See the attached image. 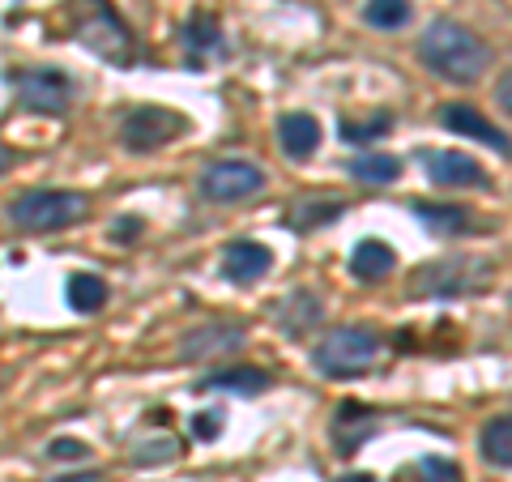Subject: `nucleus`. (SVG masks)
Returning a JSON list of instances; mask_svg holds the SVG:
<instances>
[{"label":"nucleus","instance_id":"a878e982","mask_svg":"<svg viewBox=\"0 0 512 482\" xmlns=\"http://www.w3.org/2000/svg\"><path fill=\"white\" fill-rule=\"evenodd\" d=\"M180 457V440L175 436H158V440H137L133 444V461L137 465H167Z\"/></svg>","mask_w":512,"mask_h":482},{"label":"nucleus","instance_id":"39448f33","mask_svg":"<svg viewBox=\"0 0 512 482\" xmlns=\"http://www.w3.org/2000/svg\"><path fill=\"white\" fill-rule=\"evenodd\" d=\"M77 43L107 64H133V56H137L128 26L111 13V5H103V0H90V18L77 26Z\"/></svg>","mask_w":512,"mask_h":482},{"label":"nucleus","instance_id":"9d476101","mask_svg":"<svg viewBox=\"0 0 512 482\" xmlns=\"http://www.w3.org/2000/svg\"><path fill=\"white\" fill-rule=\"evenodd\" d=\"M440 124L448 128V133H461L466 141H483V146H491L495 154H512V137L504 133V128H495L483 111L470 107V103H448L440 111Z\"/></svg>","mask_w":512,"mask_h":482},{"label":"nucleus","instance_id":"2f4dec72","mask_svg":"<svg viewBox=\"0 0 512 482\" xmlns=\"http://www.w3.org/2000/svg\"><path fill=\"white\" fill-rule=\"evenodd\" d=\"M111 235H116V239H124V235H137V222H116V227H111Z\"/></svg>","mask_w":512,"mask_h":482},{"label":"nucleus","instance_id":"1a4fd4ad","mask_svg":"<svg viewBox=\"0 0 512 482\" xmlns=\"http://www.w3.org/2000/svg\"><path fill=\"white\" fill-rule=\"evenodd\" d=\"M423 171L431 184L440 188H491L483 163H474L470 154H457V150H423Z\"/></svg>","mask_w":512,"mask_h":482},{"label":"nucleus","instance_id":"7c9ffc66","mask_svg":"<svg viewBox=\"0 0 512 482\" xmlns=\"http://www.w3.org/2000/svg\"><path fill=\"white\" fill-rule=\"evenodd\" d=\"M52 482H103L99 470H82V474H64V478H52Z\"/></svg>","mask_w":512,"mask_h":482},{"label":"nucleus","instance_id":"6e6552de","mask_svg":"<svg viewBox=\"0 0 512 482\" xmlns=\"http://www.w3.org/2000/svg\"><path fill=\"white\" fill-rule=\"evenodd\" d=\"M13 90H18L26 111H43V116H60L73 99V86L60 69H26L13 77Z\"/></svg>","mask_w":512,"mask_h":482},{"label":"nucleus","instance_id":"f257e3e1","mask_svg":"<svg viewBox=\"0 0 512 482\" xmlns=\"http://www.w3.org/2000/svg\"><path fill=\"white\" fill-rule=\"evenodd\" d=\"M419 60L436 77H444V82H457V86H474L478 77L491 69L487 43L478 39L474 30H466L461 22H448V18L427 26V35L419 39Z\"/></svg>","mask_w":512,"mask_h":482},{"label":"nucleus","instance_id":"0eeeda50","mask_svg":"<svg viewBox=\"0 0 512 482\" xmlns=\"http://www.w3.org/2000/svg\"><path fill=\"white\" fill-rule=\"evenodd\" d=\"M265 188V171L256 163H244V158H222V163L205 167L201 175V192L210 201H244L256 197Z\"/></svg>","mask_w":512,"mask_h":482},{"label":"nucleus","instance_id":"4468645a","mask_svg":"<svg viewBox=\"0 0 512 482\" xmlns=\"http://www.w3.org/2000/svg\"><path fill=\"white\" fill-rule=\"evenodd\" d=\"M278 137H282L286 158H312L320 146V124L308 111H291V116L278 120Z\"/></svg>","mask_w":512,"mask_h":482},{"label":"nucleus","instance_id":"cd10ccee","mask_svg":"<svg viewBox=\"0 0 512 482\" xmlns=\"http://www.w3.org/2000/svg\"><path fill=\"white\" fill-rule=\"evenodd\" d=\"M47 457H56V461H82V457H90V444L86 440H52L47 444Z\"/></svg>","mask_w":512,"mask_h":482},{"label":"nucleus","instance_id":"c85d7f7f","mask_svg":"<svg viewBox=\"0 0 512 482\" xmlns=\"http://www.w3.org/2000/svg\"><path fill=\"white\" fill-rule=\"evenodd\" d=\"M495 103H500L508 116H512V73H504L500 82H495Z\"/></svg>","mask_w":512,"mask_h":482},{"label":"nucleus","instance_id":"b1692460","mask_svg":"<svg viewBox=\"0 0 512 482\" xmlns=\"http://www.w3.org/2000/svg\"><path fill=\"white\" fill-rule=\"evenodd\" d=\"M393 128V116L389 111H376L372 120H338V133L342 141H350V146H367V141H380L384 133Z\"/></svg>","mask_w":512,"mask_h":482},{"label":"nucleus","instance_id":"f8f14e48","mask_svg":"<svg viewBox=\"0 0 512 482\" xmlns=\"http://www.w3.org/2000/svg\"><path fill=\"white\" fill-rule=\"evenodd\" d=\"M274 269V252L265 244H256V239H235L222 252V273L235 282V286H252L256 278H265V273Z\"/></svg>","mask_w":512,"mask_h":482},{"label":"nucleus","instance_id":"2eb2a0df","mask_svg":"<svg viewBox=\"0 0 512 482\" xmlns=\"http://www.w3.org/2000/svg\"><path fill=\"white\" fill-rule=\"evenodd\" d=\"M372 431H376L372 410L355 406V401H342V406H338V419H333V440H338V453L350 457L367 436H372Z\"/></svg>","mask_w":512,"mask_h":482},{"label":"nucleus","instance_id":"7ed1b4c3","mask_svg":"<svg viewBox=\"0 0 512 482\" xmlns=\"http://www.w3.org/2000/svg\"><path fill=\"white\" fill-rule=\"evenodd\" d=\"M491 278V261L483 256H444V261H431L414 269V282H410V295L414 299H457V295H474L483 291Z\"/></svg>","mask_w":512,"mask_h":482},{"label":"nucleus","instance_id":"dca6fc26","mask_svg":"<svg viewBox=\"0 0 512 482\" xmlns=\"http://www.w3.org/2000/svg\"><path fill=\"white\" fill-rule=\"evenodd\" d=\"M397 265V256L389 244H380V239H363V244L350 252V273H355L359 282H380V278H389Z\"/></svg>","mask_w":512,"mask_h":482},{"label":"nucleus","instance_id":"9b49d317","mask_svg":"<svg viewBox=\"0 0 512 482\" xmlns=\"http://www.w3.org/2000/svg\"><path fill=\"white\" fill-rule=\"evenodd\" d=\"M244 325L239 320H210V325H201V329H192L184 342H180V355L188 363H197V359H214V355H231V350L244 346Z\"/></svg>","mask_w":512,"mask_h":482},{"label":"nucleus","instance_id":"ddd939ff","mask_svg":"<svg viewBox=\"0 0 512 482\" xmlns=\"http://www.w3.org/2000/svg\"><path fill=\"white\" fill-rule=\"evenodd\" d=\"M410 210H414V218H419L427 231H436V235H474V231H487V222H478L470 210H461V205H427V201H414Z\"/></svg>","mask_w":512,"mask_h":482},{"label":"nucleus","instance_id":"72a5a7b5","mask_svg":"<svg viewBox=\"0 0 512 482\" xmlns=\"http://www.w3.org/2000/svg\"><path fill=\"white\" fill-rule=\"evenodd\" d=\"M9 163H13V150L0 146V171H9Z\"/></svg>","mask_w":512,"mask_h":482},{"label":"nucleus","instance_id":"f3484780","mask_svg":"<svg viewBox=\"0 0 512 482\" xmlns=\"http://www.w3.org/2000/svg\"><path fill=\"white\" fill-rule=\"evenodd\" d=\"M184 47L192 64H205V56H214L222 47V26L210 18V13H192L184 26Z\"/></svg>","mask_w":512,"mask_h":482},{"label":"nucleus","instance_id":"423d86ee","mask_svg":"<svg viewBox=\"0 0 512 482\" xmlns=\"http://www.w3.org/2000/svg\"><path fill=\"white\" fill-rule=\"evenodd\" d=\"M184 128H188V120L171 107H133L120 120V141H124V150H133V154H150V150H163L167 141H175Z\"/></svg>","mask_w":512,"mask_h":482},{"label":"nucleus","instance_id":"bb28decb","mask_svg":"<svg viewBox=\"0 0 512 482\" xmlns=\"http://www.w3.org/2000/svg\"><path fill=\"white\" fill-rule=\"evenodd\" d=\"M410 474H414V478H423V482H466L457 465H453V461H444V457H423V461H414V465H410Z\"/></svg>","mask_w":512,"mask_h":482},{"label":"nucleus","instance_id":"6ab92c4d","mask_svg":"<svg viewBox=\"0 0 512 482\" xmlns=\"http://www.w3.org/2000/svg\"><path fill=\"white\" fill-rule=\"evenodd\" d=\"M201 389H222V393L256 397V393L269 389V376L256 372V367H227V372H214L210 380H201Z\"/></svg>","mask_w":512,"mask_h":482},{"label":"nucleus","instance_id":"393cba45","mask_svg":"<svg viewBox=\"0 0 512 482\" xmlns=\"http://www.w3.org/2000/svg\"><path fill=\"white\" fill-rule=\"evenodd\" d=\"M342 210H346L342 201H308V205H299V210H291L286 227L291 231H312V227H320V222H333Z\"/></svg>","mask_w":512,"mask_h":482},{"label":"nucleus","instance_id":"473e14b6","mask_svg":"<svg viewBox=\"0 0 512 482\" xmlns=\"http://www.w3.org/2000/svg\"><path fill=\"white\" fill-rule=\"evenodd\" d=\"M338 482H376V478L372 474H342Z\"/></svg>","mask_w":512,"mask_h":482},{"label":"nucleus","instance_id":"c756f323","mask_svg":"<svg viewBox=\"0 0 512 482\" xmlns=\"http://www.w3.org/2000/svg\"><path fill=\"white\" fill-rule=\"evenodd\" d=\"M218 427H222V423L214 419V414H201V419H197V436H205V440H210Z\"/></svg>","mask_w":512,"mask_h":482},{"label":"nucleus","instance_id":"20e7f679","mask_svg":"<svg viewBox=\"0 0 512 482\" xmlns=\"http://www.w3.org/2000/svg\"><path fill=\"white\" fill-rule=\"evenodd\" d=\"M380 355V337L372 329H359V325H346V329H333L320 337V346L312 350V363L316 372L325 376H359L376 363Z\"/></svg>","mask_w":512,"mask_h":482},{"label":"nucleus","instance_id":"412c9836","mask_svg":"<svg viewBox=\"0 0 512 482\" xmlns=\"http://www.w3.org/2000/svg\"><path fill=\"white\" fill-rule=\"evenodd\" d=\"M64 299H69L73 312H99L107 303V282L94 278V273H73L69 286H64Z\"/></svg>","mask_w":512,"mask_h":482},{"label":"nucleus","instance_id":"5701e85b","mask_svg":"<svg viewBox=\"0 0 512 482\" xmlns=\"http://www.w3.org/2000/svg\"><path fill=\"white\" fill-rule=\"evenodd\" d=\"M363 22L376 30H402L410 22V0H367Z\"/></svg>","mask_w":512,"mask_h":482},{"label":"nucleus","instance_id":"a211bd4d","mask_svg":"<svg viewBox=\"0 0 512 482\" xmlns=\"http://www.w3.org/2000/svg\"><path fill=\"white\" fill-rule=\"evenodd\" d=\"M320 312H325V308H320V299H316L312 291H295L291 299L282 303L278 325H282L286 333H291V337H303L308 329H316V325H320Z\"/></svg>","mask_w":512,"mask_h":482},{"label":"nucleus","instance_id":"4be33fe9","mask_svg":"<svg viewBox=\"0 0 512 482\" xmlns=\"http://www.w3.org/2000/svg\"><path fill=\"white\" fill-rule=\"evenodd\" d=\"M350 175H355L359 184H393L397 175H402V163H397L393 154H359L355 163H350Z\"/></svg>","mask_w":512,"mask_h":482},{"label":"nucleus","instance_id":"aec40b11","mask_svg":"<svg viewBox=\"0 0 512 482\" xmlns=\"http://www.w3.org/2000/svg\"><path fill=\"white\" fill-rule=\"evenodd\" d=\"M478 448H483V457L491 465L512 470V414H504V419H491L483 427V436H478Z\"/></svg>","mask_w":512,"mask_h":482},{"label":"nucleus","instance_id":"f03ea898","mask_svg":"<svg viewBox=\"0 0 512 482\" xmlns=\"http://www.w3.org/2000/svg\"><path fill=\"white\" fill-rule=\"evenodd\" d=\"M86 210H90L86 192H73V188H35V192H22V197H13L9 218H13V227L47 235V231H64V227H73V222H82Z\"/></svg>","mask_w":512,"mask_h":482}]
</instances>
